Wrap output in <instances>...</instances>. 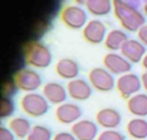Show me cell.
Returning a JSON list of instances; mask_svg holds the SVG:
<instances>
[{"mask_svg": "<svg viewBox=\"0 0 147 140\" xmlns=\"http://www.w3.org/2000/svg\"><path fill=\"white\" fill-rule=\"evenodd\" d=\"M146 140H147V139H146Z\"/></svg>", "mask_w": 147, "mask_h": 140, "instance_id": "obj_33", "label": "cell"}, {"mask_svg": "<svg viewBox=\"0 0 147 140\" xmlns=\"http://www.w3.org/2000/svg\"><path fill=\"white\" fill-rule=\"evenodd\" d=\"M141 81H142V88H144L147 93V71H145L141 75Z\"/></svg>", "mask_w": 147, "mask_h": 140, "instance_id": "obj_29", "label": "cell"}, {"mask_svg": "<svg viewBox=\"0 0 147 140\" xmlns=\"http://www.w3.org/2000/svg\"><path fill=\"white\" fill-rule=\"evenodd\" d=\"M141 65H142V68H144L145 71H147V53H146V56L144 57V60H142Z\"/></svg>", "mask_w": 147, "mask_h": 140, "instance_id": "obj_31", "label": "cell"}, {"mask_svg": "<svg viewBox=\"0 0 147 140\" xmlns=\"http://www.w3.org/2000/svg\"><path fill=\"white\" fill-rule=\"evenodd\" d=\"M126 133L134 140L147 139V119L132 118L126 124Z\"/></svg>", "mask_w": 147, "mask_h": 140, "instance_id": "obj_20", "label": "cell"}, {"mask_svg": "<svg viewBox=\"0 0 147 140\" xmlns=\"http://www.w3.org/2000/svg\"><path fill=\"white\" fill-rule=\"evenodd\" d=\"M71 131L77 140H96L99 135V125L90 119H80L72 125Z\"/></svg>", "mask_w": 147, "mask_h": 140, "instance_id": "obj_13", "label": "cell"}, {"mask_svg": "<svg viewBox=\"0 0 147 140\" xmlns=\"http://www.w3.org/2000/svg\"><path fill=\"white\" fill-rule=\"evenodd\" d=\"M15 81L19 90L24 93H34L42 87V77L34 68H20L14 73Z\"/></svg>", "mask_w": 147, "mask_h": 140, "instance_id": "obj_5", "label": "cell"}, {"mask_svg": "<svg viewBox=\"0 0 147 140\" xmlns=\"http://www.w3.org/2000/svg\"><path fill=\"white\" fill-rule=\"evenodd\" d=\"M137 39L147 47V24H145V25L140 27V30L137 31Z\"/></svg>", "mask_w": 147, "mask_h": 140, "instance_id": "obj_28", "label": "cell"}, {"mask_svg": "<svg viewBox=\"0 0 147 140\" xmlns=\"http://www.w3.org/2000/svg\"><path fill=\"white\" fill-rule=\"evenodd\" d=\"M88 3V0H74V4L76 5H79V6H85Z\"/></svg>", "mask_w": 147, "mask_h": 140, "instance_id": "obj_30", "label": "cell"}, {"mask_svg": "<svg viewBox=\"0 0 147 140\" xmlns=\"http://www.w3.org/2000/svg\"><path fill=\"white\" fill-rule=\"evenodd\" d=\"M66 87L68 97L74 102H85L93 94V87L89 81H85L84 78H76V80L69 81Z\"/></svg>", "mask_w": 147, "mask_h": 140, "instance_id": "obj_11", "label": "cell"}, {"mask_svg": "<svg viewBox=\"0 0 147 140\" xmlns=\"http://www.w3.org/2000/svg\"><path fill=\"white\" fill-rule=\"evenodd\" d=\"M88 11L79 5H66L59 13V20L71 30H83L88 24Z\"/></svg>", "mask_w": 147, "mask_h": 140, "instance_id": "obj_4", "label": "cell"}, {"mask_svg": "<svg viewBox=\"0 0 147 140\" xmlns=\"http://www.w3.org/2000/svg\"><path fill=\"white\" fill-rule=\"evenodd\" d=\"M95 122L104 130L116 129L121 124L122 117H121V113L116 108L108 107V108H103L98 110L95 114Z\"/></svg>", "mask_w": 147, "mask_h": 140, "instance_id": "obj_14", "label": "cell"}, {"mask_svg": "<svg viewBox=\"0 0 147 140\" xmlns=\"http://www.w3.org/2000/svg\"><path fill=\"white\" fill-rule=\"evenodd\" d=\"M129 40L127 34L120 29H113L107 35V39L104 41V46L109 52H119L125 42Z\"/></svg>", "mask_w": 147, "mask_h": 140, "instance_id": "obj_18", "label": "cell"}, {"mask_svg": "<svg viewBox=\"0 0 147 140\" xmlns=\"http://www.w3.org/2000/svg\"><path fill=\"white\" fill-rule=\"evenodd\" d=\"M55 72L59 78L67 80L69 82L72 80L78 78L80 68L76 60L69 58V57H63V58L57 61V63L55 66Z\"/></svg>", "mask_w": 147, "mask_h": 140, "instance_id": "obj_16", "label": "cell"}, {"mask_svg": "<svg viewBox=\"0 0 147 140\" xmlns=\"http://www.w3.org/2000/svg\"><path fill=\"white\" fill-rule=\"evenodd\" d=\"M120 53L132 65L142 62L146 56V46L138 39H129L120 50Z\"/></svg>", "mask_w": 147, "mask_h": 140, "instance_id": "obj_15", "label": "cell"}, {"mask_svg": "<svg viewBox=\"0 0 147 140\" xmlns=\"http://www.w3.org/2000/svg\"><path fill=\"white\" fill-rule=\"evenodd\" d=\"M9 128L11 131L15 134L16 139L19 140H25L27 139L28 134L32 129V124L30 122V119H27L26 117H14L9 120Z\"/></svg>", "mask_w": 147, "mask_h": 140, "instance_id": "obj_19", "label": "cell"}, {"mask_svg": "<svg viewBox=\"0 0 147 140\" xmlns=\"http://www.w3.org/2000/svg\"><path fill=\"white\" fill-rule=\"evenodd\" d=\"M126 107L134 118L147 117V93H137L126 101Z\"/></svg>", "mask_w": 147, "mask_h": 140, "instance_id": "obj_17", "label": "cell"}, {"mask_svg": "<svg viewBox=\"0 0 147 140\" xmlns=\"http://www.w3.org/2000/svg\"><path fill=\"white\" fill-rule=\"evenodd\" d=\"M22 55L27 66L34 69H45L52 63V52L40 40H30L22 45Z\"/></svg>", "mask_w": 147, "mask_h": 140, "instance_id": "obj_2", "label": "cell"}, {"mask_svg": "<svg viewBox=\"0 0 147 140\" xmlns=\"http://www.w3.org/2000/svg\"><path fill=\"white\" fill-rule=\"evenodd\" d=\"M85 10L95 18H103L113 11V0H88Z\"/></svg>", "mask_w": 147, "mask_h": 140, "instance_id": "obj_21", "label": "cell"}, {"mask_svg": "<svg viewBox=\"0 0 147 140\" xmlns=\"http://www.w3.org/2000/svg\"><path fill=\"white\" fill-rule=\"evenodd\" d=\"M53 139V133L48 126L42 124L32 125V129L28 134L26 140H52Z\"/></svg>", "mask_w": 147, "mask_h": 140, "instance_id": "obj_22", "label": "cell"}, {"mask_svg": "<svg viewBox=\"0 0 147 140\" xmlns=\"http://www.w3.org/2000/svg\"><path fill=\"white\" fill-rule=\"evenodd\" d=\"M0 140H16V137L9 126L1 125L0 126Z\"/></svg>", "mask_w": 147, "mask_h": 140, "instance_id": "obj_26", "label": "cell"}, {"mask_svg": "<svg viewBox=\"0 0 147 140\" xmlns=\"http://www.w3.org/2000/svg\"><path fill=\"white\" fill-rule=\"evenodd\" d=\"M16 110V104L13 98H6L1 97L0 99V118L1 119H7L11 118L13 114Z\"/></svg>", "mask_w": 147, "mask_h": 140, "instance_id": "obj_23", "label": "cell"}, {"mask_svg": "<svg viewBox=\"0 0 147 140\" xmlns=\"http://www.w3.org/2000/svg\"><path fill=\"white\" fill-rule=\"evenodd\" d=\"M108 27L107 25L98 19L89 20L88 24L82 30V36L85 42L90 45H100L103 43L108 35Z\"/></svg>", "mask_w": 147, "mask_h": 140, "instance_id": "obj_8", "label": "cell"}, {"mask_svg": "<svg viewBox=\"0 0 147 140\" xmlns=\"http://www.w3.org/2000/svg\"><path fill=\"white\" fill-rule=\"evenodd\" d=\"M144 14H145V16H147V0L144 4Z\"/></svg>", "mask_w": 147, "mask_h": 140, "instance_id": "obj_32", "label": "cell"}, {"mask_svg": "<svg viewBox=\"0 0 147 140\" xmlns=\"http://www.w3.org/2000/svg\"><path fill=\"white\" fill-rule=\"evenodd\" d=\"M56 119L63 125H73L82 119L83 110L74 102H66L56 108Z\"/></svg>", "mask_w": 147, "mask_h": 140, "instance_id": "obj_10", "label": "cell"}, {"mask_svg": "<svg viewBox=\"0 0 147 140\" xmlns=\"http://www.w3.org/2000/svg\"><path fill=\"white\" fill-rule=\"evenodd\" d=\"M20 109L30 118H41L50 110V103L42 93H25L20 98Z\"/></svg>", "mask_w": 147, "mask_h": 140, "instance_id": "obj_3", "label": "cell"}, {"mask_svg": "<svg viewBox=\"0 0 147 140\" xmlns=\"http://www.w3.org/2000/svg\"><path fill=\"white\" fill-rule=\"evenodd\" d=\"M52 140H77L72 131H58L53 135Z\"/></svg>", "mask_w": 147, "mask_h": 140, "instance_id": "obj_27", "label": "cell"}, {"mask_svg": "<svg viewBox=\"0 0 147 140\" xmlns=\"http://www.w3.org/2000/svg\"><path fill=\"white\" fill-rule=\"evenodd\" d=\"M115 89L119 92L122 99L127 101L129 98H131L135 94L140 93V90L142 89L141 77L137 76L136 73H134V72H129V73H126V75L117 77Z\"/></svg>", "mask_w": 147, "mask_h": 140, "instance_id": "obj_7", "label": "cell"}, {"mask_svg": "<svg viewBox=\"0 0 147 140\" xmlns=\"http://www.w3.org/2000/svg\"><path fill=\"white\" fill-rule=\"evenodd\" d=\"M88 81L93 89L101 93H109L116 88V80L105 67H94L88 73Z\"/></svg>", "mask_w": 147, "mask_h": 140, "instance_id": "obj_6", "label": "cell"}, {"mask_svg": "<svg viewBox=\"0 0 147 140\" xmlns=\"http://www.w3.org/2000/svg\"><path fill=\"white\" fill-rule=\"evenodd\" d=\"M42 94L50 104H53L57 107L66 103L68 98L67 87H64V84L57 81L47 82L42 87Z\"/></svg>", "mask_w": 147, "mask_h": 140, "instance_id": "obj_12", "label": "cell"}, {"mask_svg": "<svg viewBox=\"0 0 147 140\" xmlns=\"http://www.w3.org/2000/svg\"><path fill=\"white\" fill-rule=\"evenodd\" d=\"M103 66L114 76H122L131 72L132 63L126 60L120 52H108L103 57Z\"/></svg>", "mask_w": 147, "mask_h": 140, "instance_id": "obj_9", "label": "cell"}, {"mask_svg": "<svg viewBox=\"0 0 147 140\" xmlns=\"http://www.w3.org/2000/svg\"><path fill=\"white\" fill-rule=\"evenodd\" d=\"M96 140H126V137L116 129H107L99 133Z\"/></svg>", "mask_w": 147, "mask_h": 140, "instance_id": "obj_24", "label": "cell"}, {"mask_svg": "<svg viewBox=\"0 0 147 140\" xmlns=\"http://www.w3.org/2000/svg\"><path fill=\"white\" fill-rule=\"evenodd\" d=\"M18 86H16L14 80H7L5 82H3L1 84V97L6 98H13L16 93H18Z\"/></svg>", "mask_w": 147, "mask_h": 140, "instance_id": "obj_25", "label": "cell"}, {"mask_svg": "<svg viewBox=\"0 0 147 140\" xmlns=\"http://www.w3.org/2000/svg\"><path fill=\"white\" fill-rule=\"evenodd\" d=\"M113 11L121 27L129 32H137L146 24V16L127 0H113Z\"/></svg>", "mask_w": 147, "mask_h": 140, "instance_id": "obj_1", "label": "cell"}]
</instances>
